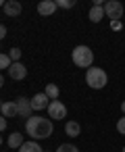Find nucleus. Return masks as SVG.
<instances>
[{
    "label": "nucleus",
    "instance_id": "nucleus-1",
    "mask_svg": "<svg viewBox=\"0 0 125 152\" xmlns=\"http://www.w3.org/2000/svg\"><path fill=\"white\" fill-rule=\"evenodd\" d=\"M25 131H27V135L34 137V140H46V137H50L52 131H54V127H52V119H46V117L36 115V117L27 119Z\"/></svg>",
    "mask_w": 125,
    "mask_h": 152
},
{
    "label": "nucleus",
    "instance_id": "nucleus-2",
    "mask_svg": "<svg viewBox=\"0 0 125 152\" xmlns=\"http://www.w3.org/2000/svg\"><path fill=\"white\" fill-rule=\"evenodd\" d=\"M71 58H73V65L79 67V69H90V67H94V52H92V48H88V46H83V44H79V46L73 48Z\"/></svg>",
    "mask_w": 125,
    "mask_h": 152
},
{
    "label": "nucleus",
    "instance_id": "nucleus-3",
    "mask_svg": "<svg viewBox=\"0 0 125 152\" xmlns=\"http://www.w3.org/2000/svg\"><path fill=\"white\" fill-rule=\"evenodd\" d=\"M86 83L92 90H102L108 83V75H106V71L102 67H90L86 71Z\"/></svg>",
    "mask_w": 125,
    "mask_h": 152
},
{
    "label": "nucleus",
    "instance_id": "nucleus-4",
    "mask_svg": "<svg viewBox=\"0 0 125 152\" xmlns=\"http://www.w3.org/2000/svg\"><path fill=\"white\" fill-rule=\"evenodd\" d=\"M104 15L110 21H121V17H123V4L119 2V0H106V2H104Z\"/></svg>",
    "mask_w": 125,
    "mask_h": 152
},
{
    "label": "nucleus",
    "instance_id": "nucleus-5",
    "mask_svg": "<svg viewBox=\"0 0 125 152\" xmlns=\"http://www.w3.org/2000/svg\"><path fill=\"white\" fill-rule=\"evenodd\" d=\"M46 110H48V119H52V121H63L67 117V106L61 100H52Z\"/></svg>",
    "mask_w": 125,
    "mask_h": 152
},
{
    "label": "nucleus",
    "instance_id": "nucleus-6",
    "mask_svg": "<svg viewBox=\"0 0 125 152\" xmlns=\"http://www.w3.org/2000/svg\"><path fill=\"white\" fill-rule=\"evenodd\" d=\"M17 108H19V117H23V119H31L34 115V108H31V100L29 98H25V96H19L17 100Z\"/></svg>",
    "mask_w": 125,
    "mask_h": 152
},
{
    "label": "nucleus",
    "instance_id": "nucleus-7",
    "mask_svg": "<svg viewBox=\"0 0 125 152\" xmlns=\"http://www.w3.org/2000/svg\"><path fill=\"white\" fill-rule=\"evenodd\" d=\"M9 77H13L15 81H23L27 77V67L19 61V63H13L11 69H9Z\"/></svg>",
    "mask_w": 125,
    "mask_h": 152
},
{
    "label": "nucleus",
    "instance_id": "nucleus-8",
    "mask_svg": "<svg viewBox=\"0 0 125 152\" xmlns=\"http://www.w3.org/2000/svg\"><path fill=\"white\" fill-rule=\"evenodd\" d=\"M56 11H58L56 0H42V2L38 4V15H42V17H50Z\"/></svg>",
    "mask_w": 125,
    "mask_h": 152
},
{
    "label": "nucleus",
    "instance_id": "nucleus-9",
    "mask_svg": "<svg viewBox=\"0 0 125 152\" xmlns=\"http://www.w3.org/2000/svg\"><path fill=\"white\" fill-rule=\"evenodd\" d=\"M31 100V108L34 110H46L48 108V104H50V98L44 94V92H40V94H36L34 98H29Z\"/></svg>",
    "mask_w": 125,
    "mask_h": 152
},
{
    "label": "nucleus",
    "instance_id": "nucleus-10",
    "mask_svg": "<svg viewBox=\"0 0 125 152\" xmlns=\"http://www.w3.org/2000/svg\"><path fill=\"white\" fill-rule=\"evenodd\" d=\"M21 11H23V7H21V2H17V0H9V2H4V15L19 17Z\"/></svg>",
    "mask_w": 125,
    "mask_h": 152
},
{
    "label": "nucleus",
    "instance_id": "nucleus-11",
    "mask_svg": "<svg viewBox=\"0 0 125 152\" xmlns=\"http://www.w3.org/2000/svg\"><path fill=\"white\" fill-rule=\"evenodd\" d=\"M4 119H11V117H19V108H17V102H4L2 104V110H0Z\"/></svg>",
    "mask_w": 125,
    "mask_h": 152
},
{
    "label": "nucleus",
    "instance_id": "nucleus-12",
    "mask_svg": "<svg viewBox=\"0 0 125 152\" xmlns=\"http://www.w3.org/2000/svg\"><path fill=\"white\" fill-rule=\"evenodd\" d=\"M104 17H106V15H104V7H94V4H92V9H90V13H88V19H90L92 23H100Z\"/></svg>",
    "mask_w": 125,
    "mask_h": 152
},
{
    "label": "nucleus",
    "instance_id": "nucleus-13",
    "mask_svg": "<svg viewBox=\"0 0 125 152\" xmlns=\"http://www.w3.org/2000/svg\"><path fill=\"white\" fill-rule=\"evenodd\" d=\"M7 144H9V148H15V150H19L23 144H25V140H23V135H21V131H13L11 135H9V140H7Z\"/></svg>",
    "mask_w": 125,
    "mask_h": 152
},
{
    "label": "nucleus",
    "instance_id": "nucleus-14",
    "mask_svg": "<svg viewBox=\"0 0 125 152\" xmlns=\"http://www.w3.org/2000/svg\"><path fill=\"white\" fill-rule=\"evenodd\" d=\"M65 133H67L69 137H77V135L81 133V125H79L77 121H67V123H65Z\"/></svg>",
    "mask_w": 125,
    "mask_h": 152
},
{
    "label": "nucleus",
    "instance_id": "nucleus-15",
    "mask_svg": "<svg viewBox=\"0 0 125 152\" xmlns=\"http://www.w3.org/2000/svg\"><path fill=\"white\" fill-rule=\"evenodd\" d=\"M44 94H46L50 100H58V96H61V90H58V86H56V83H48V86L44 88Z\"/></svg>",
    "mask_w": 125,
    "mask_h": 152
},
{
    "label": "nucleus",
    "instance_id": "nucleus-16",
    "mask_svg": "<svg viewBox=\"0 0 125 152\" xmlns=\"http://www.w3.org/2000/svg\"><path fill=\"white\" fill-rule=\"evenodd\" d=\"M19 152H44V150H42V146H40L36 140H31V142H25V144L19 148Z\"/></svg>",
    "mask_w": 125,
    "mask_h": 152
},
{
    "label": "nucleus",
    "instance_id": "nucleus-17",
    "mask_svg": "<svg viewBox=\"0 0 125 152\" xmlns=\"http://www.w3.org/2000/svg\"><path fill=\"white\" fill-rule=\"evenodd\" d=\"M11 65H13L11 56H9V54H2V52H0V71H2V69H11Z\"/></svg>",
    "mask_w": 125,
    "mask_h": 152
},
{
    "label": "nucleus",
    "instance_id": "nucleus-18",
    "mask_svg": "<svg viewBox=\"0 0 125 152\" xmlns=\"http://www.w3.org/2000/svg\"><path fill=\"white\" fill-rule=\"evenodd\" d=\"M56 152H79V150H77L75 144H61V146L56 148Z\"/></svg>",
    "mask_w": 125,
    "mask_h": 152
},
{
    "label": "nucleus",
    "instance_id": "nucleus-19",
    "mask_svg": "<svg viewBox=\"0 0 125 152\" xmlns=\"http://www.w3.org/2000/svg\"><path fill=\"white\" fill-rule=\"evenodd\" d=\"M56 7L58 9H73L75 2H73V0H56Z\"/></svg>",
    "mask_w": 125,
    "mask_h": 152
},
{
    "label": "nucleus",
    "instance_id": "nucleus-20",
    "mask_svg": "<svg viewBox=\"0 0 125 152\" xmlns=\"http://www.w3.org/2000/svg\"><path fill=\"white\" fill-rule=\"evenodd\" d=\"M9 56H11V61H13V63H19V58H21V48H11Z\"/></svg>",
    "mask_w": 125,
    "mask_h": 152
},
{
    "label": "nucleus",
    "instance_id": "nucleus-21",
    "mask_svg": "<svg viewBox=\"0 0 125 152\" xmlns=\"http://www.w3.org/2000/svg\"><path fill=\"white\" fill-rule=\"evenodd\" d=\"M117 131H119L121 135H125V115H123V117L117 121Z\"/></svg>",
    "mask_w": 125,
    "mask_h": 152
},
{
    "label": "nucleus",
    "instance_id": "nucleus-22",
    "mask_svg": "<svg viewBox=\"0 0 125 152\" xmlns=\"http://www.w3.org/2000/svg\"><path fill=\"white\" fill-rule=\"evenodd\" d=\"M110 29H113V31H121V29H123V23H121V21H110Z\"/></svg>",
    "mask_w": 125,
    "mask_h": 152
},
{
    "label": "nucleus",
    "instance_id": "nucleus-23",
    "mask_svg": "<svg viewBox=\"0 0 125 152\" xmlns=\"http://www.w3.org/2000/svg\"><path fill=\"white\" fill-rule=\"evenodd\" d=\"M4 129H7V119H4L2 115H0V133H2Z\"/></svg>",
    "mask_w": 125,
    "mask_h": 152
},
{
    "label": "nucleus",
    "instance_id": "nucleus-24",
    "mask_svg": "<svg viewBox=\"0 0 125 152\" xmlns=\"http://www.w3.org/2000/svg\"><path fill=\"white\" fill-rule=\"evenodd\" d=\"M4 38H7V27L0 25V40H4Z\"/></svg>",
    "mask_w": 125,
    "mask_h": 152
},
{
    "label": "nucleus",
    "instance_id": "nucleus-25",
    "mask_svg": "<svg viewBox=\"0 0 125 152\" xmlns=\"http://www.w3.org/2000/svg\"><path fill=\"white\" fill-rule=\"evenodd\" d=\"M2 86H4V75L0 73V88H2Z\"/></svg>",
    "mask_w": 125,
    "mask_h": 152
},
{
    "label": "nucleus",
    "instance_id": "nucleus-26",
    "mask_svg": "<svg viewBox=\"0 0 125 152\" xmlns=\"http://www.w3.org/2000/svg\"><path fill=\"white\" fill-rule=\"evenodd\" d=\"M121 113H123V115H125V100H123V102H121Z\"/></svg>",
    "mask_w": 125,
    "mask_h": 152
},
{
    "label": "nucleus",
    "instance_id": "nucleus-27",
    "mask_svg": "<svg viewBox=\"0 0 125 152\" xmlns=\"http://www.w3.org/2000/svg\"><path fill=\"white\" fill-rule=\"evenodd\" d=\"M0 9H4V2H2V0H0Z\"/></svg>",
    "mask_w": 125,
    "mask_h": 152
},
{
    "label": "nucleus",
    "instance_id": "nucleus-28",
    "mask_svg": "<svg viewBox=\"0 0 125 152\" xmlns=\"http://www.w3.org/2000/svg\"><path fill=\"white\" fill-rule=\"evenodd\" d=\"M2 104H4V102H0V110H2Z\"/></svg>",
    "mask_w": 125,
    "mask_h": 152
},
{
    "label": "nucleus",
    "instance_id": "nucleus-29",
    "mask_svg": "<svg viewBox=\"0 0 125 152\" xmlns=\"http://www.w3.org/2000/svg\"><path fill=\"white\" fill-rule=\"evenodd\" d=\"M0 144H2V135H0Z\"/></svg>",
    "mask_w": 125,
    "mask_h": 152
},
{
    "label": "nucleus",
    "instance_id": "nucleus-30",
    "mask_svg": "<svg viewBox=\"0 0 125 152\" xmlns=\"http://www.w3.org/2000/svg\"><path fill=\"white\" fill-rule=\"evenodd\" d=\"M123 152H125V146H123Z\"/></svg>",
    "mask_w": 125,
    "mask_h": 152
}]
</instances>
